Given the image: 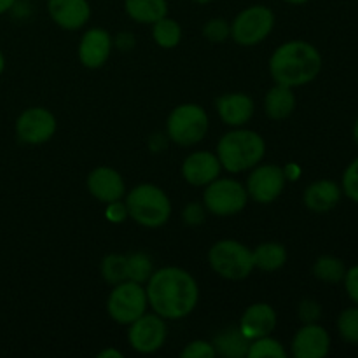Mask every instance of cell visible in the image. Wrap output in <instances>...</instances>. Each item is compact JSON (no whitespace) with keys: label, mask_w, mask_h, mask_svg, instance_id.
I'll return each instance as SVG.
<instances>
[{"label":"cell","mask_w":358,"mask_h":358,"mask_svg":"<svg viewBox=\"0 0 358 358\" xmlns=\"http://www.w3.org/2000/svg\"><path fill=\"white\" fill-rule=\"evenodd\" d=\"M182 358H215L217 352L212 343H206L203 339H196L185 345V348L180 352Z\"/></svg>","instance_id":"cell-32"},{"label":"cell","mask_w":358,"mask_h":358,"mask_svg":"<svg viewBox=\"0 0 358 358\" xmlns=\"http://www.w3.org/2000/svg\"><path fill=\"white\" fill-rule=\"evenodd\" d=\"M147 292L142 283L126 282L117 283L110 290L107 299V311L108 317L121 325H129L147 313Z\"/></svg>","instance_id":"cell-8"},{"label":"cell","mask_w":358,"mask_h":358,"mask_svg":"<svg viewBox=\"0 0 358 358\" xmlns=\"http://www.w3.org/2000/svg\"><path fill=\"white\" fill-rule=\"evenodd\" d=\"M220 164L217 154L208 152V150H196L189 154L182 163V177L192 187H206L210 182L220 177Z\"/></svg>","instance_id":"cell-13"},{"label":"cell","mask_w":358,"mask_h":358,"mask_svg":"<svg viewBox=\"0 0 358 358\" xmlns=\"http://www.w3.org/2000/svg\"><path fill=\"white\" fill-rule=\"evenodd\" d=\"M87 191L100 203H112L122 199L126 194V185L121 173L114 168L98 166L87 175Z\"/></svg>","instance_id":"cell-16"},{"label":"cell","mask_w":358,"mask_h":358,"mask_svg":"<svg viewBox=\"0 0 358 358\" xmlns=\"http://www.w3.org/2000/svg\"><path fill=\"white\" fill-rule=\"evenodd\" d=\"M126 268H128V280L136 283H147V280L152 275V259L143 252H135L131 255H126Z\"/></svg>","instance_id":"cell-27"},{"label":"cell","mask_w":358,"mask_h":358,"mask_svg":"<svg viewBox=\"0 0 358 358\" xmlns=\"http://www.w3.org/2000/svg\"><path fill=\"white\" fill-rule=\"evenodd\" d=\"M248 203V192L245 185L234 178H215L203 192V205L206 212L217 217H233L245 210Z\"/></svg>","instance_id":"cell-7"},{"label":"cell","mask_w":358,"mask_h":358,"mask_svg":"<svg viewBox=\"0 0 358 358\" xmlns=\"http://www.w3.org/2000/svg\"><path fill=\"white\" fill-rule=\"evenodd\" d=\"M98 358H122V353L114 348H105L98 353Z\"/></svg>","instance_id":"cell-38"},{"label":"cell","mask_w":358,"mask_h":358,"mask_svg":"<svg viewBox=\"0 0 358 358\" xmlns=\"http://www.w3.org/2000/svg\"><path fill=\"white\" fill-rule=\"evenodd\" d=\"M313 275L322 282L338 283L345 278L346 268L341 259L332 257V255H322L313 264Z\"/></svg>","instance_id":"cell-26"},{"label":"cell","mask_w":358,"mask_h":358,"mask_svg":"<svg viewBox=\"0 0 358 358\" xmlns=\"http://www.w3.org/2000/svg\"><path fill=\"white\" fill-rule=\"evenodd\" d=\"M210 128L208 114L196 103H182L171 110L166 121V135L180 147H192L201 142Z\"/></svg>","instance_id":"cell-6"},{"label":"cell","mask_w":358,"mask_h":358,"mask_svg":"<svg viewBox=\"0 0 358 358\" xmlns=\"http://www.w3.org/2000/svg\"><path fill=\"white\" fill-rule=\"evenodd\" d=\"M210 268L224 280L241 282L255 269L252 250L236 240H220L208 250Z\"/></svg>","instance_id":"cell-5"},{"label":"cell","mask_w":358,"mask_h":358,"mask_svg":"<svg viewBox=\"0 0 358 358\" xmlns=\"http://www.w3.org/2000/svg\"><path fill=\"white\" fill-rule=\"evenodd\" d=\"M126 210L129 219L143 227L164 226L171 217V203L166 192L154 184H140L126 196Z\"/></svg>","instance_id":"cell-4"},{"label":"cell","mask_w":358,"mask_h":358,"mask_svg":"<svg viewBox=\"0 0 358 358\" xmlns=\"http://www.w3.org/2000/svg\"><path fill=\"white\" fill-rule=\"evenodd\" d=\"M147 303L164 320L189 317L198 306L199 289L194 276L177 266L152 271L145 285Z\"/></svg>","instance_id":"cell-1"},{"label":"cell","mask_w":358,"mask_h":358,"mask_svg":"<svg viewBox=\"0 0 358 358\" xmlns=\"http://www.w3.org/2000/svg\"><path fill=\"white\" fill-rule=\"evenodd\" d=\"M16 3V0H0V14L7 13Z\"/></svg>","instance_id":"cell-40"},{"label":"cell","mask_w":358,"mask_h":358,"mask_svg":"<svg viewBox=\"0 0 358 358\" xmlns=\"http://www.w3.org/2000/svg\"><path fill=\"white\" fill-rule=\"evenodd\" d=\"M345 287H346V292H348L350 299L358 306V266H353L346 271L345 275Z\"/></svg>","instance_id":"cell-37"},{"label":"cell","mask_w":358,"mask_h":358,"mask_svg":"<svg viewBox=\"0 0 358 358\" xmlns=\"http://www.w3.org/2000/svg\"><path fill=\"white\" fill-rule=\"evenodd\" d=\"M126 14L133 21L142 24H152L168 14L166 0H124Z\"/></svg>","instance_id":"cell-23"},{"label":"cell","mask_w":358,"mask_h":358,"mask_svg":"<svg viewBox=\"0 0 358 358\" xmlns=\"http://www.w3.org/2000/svg\"><path fill=\"white\" fill-rule=\"evenodd\" d=\"M331 350V336L317 324H304L292 339V355L296 358H324Z\"/></svg>","instance_id":"cell-14"},{"label":"cell","mask_w":358,"mask_h":358,"mask_svg":"<svg viewBox=\"0 0 358 358\" xmlns=\"http://www.w3.org/2000/svg\"><path fill=\"white\" fill-rule=\"evenodd\" d=\"M254 266L264 273H275L282 269L287 262V248L276 241H266L252 250Z\"/></svg>","instance_id":"cell-24"},{"label":"cell","mask_w":358,"mask_h":358,"mask_svg":"<svg viewBox=\"0 0 358 358\" xmlns=\"http://www.w3.org/2000/svg\"><path fill=\"white\" fill-rule=\"evenodd\" d=\"M285 2L292 3V6H303V3H306L308 0H285Z\"/></svg>","instance_id":"cell-42"},{"label":"cell","mask_w":358,"mask_h":358,"mask_svg":"<svg viewBox=\"0 0 358 358\" xmlns=\"http://www.w3.org/2000/svg\"><path fill=\"white\" fill-rule=\"evenodd\" d=\"M152 37L156 44L163 49H173L180 44L182 38V28L171 17L164 16L152 23Z\"/></svg>","instance_id":"cell-25"},{"label":"cell","mask_w":358,"mask_h":358,"mask_svg":"<svg viewBox=\"0 0 358 358\" xmlns=\"http://www.w3.org/2000/svg\"><path fill=\"white\" fill-rule=\"evenodd\" d=\"M264 110L269 119L273 121H285L296 110V94L292 87L275 84L271 90L266 93Z\"/></svg>","instance_id":"cell-21"},{"label":"cell","mask_w":358,"mask_h":358,"mask_svg":"<svg viewBox=\"0 0 358 358\" xmlns=\"http://www.w3.org/2000/svg\"><path fill=\"white\" fill-rule=\"evenodd\" d=\"M343 192L352 201L358 203V157L348 164L343 175Z\"/></svg>","instance_id":"cell-33"},{"label":"cell","mask_w":358,"mask_h":358,"mask_svg":"<svg viewBox=\"0 0 358 358\" xmlns=\"http://www.w3.org/2000/svg\"><path fill=\"white\" fill-rule=\"evenodd\" d=\"M248 358H285L287 352L278 339L271 336L254 339L250 343V348L247 353Z\"/></svg>","instance_id":"cell-29"},{"label":"cell","mask_w":358,"mask_h":358,"mask_svg":"<svg viewBox=\"0 0 358 358\" xmlns=\"http://www.w3.org/2000/svg\"><path fill=\"white\" fill-rule=\"evenodd\" d=\"M182 219L187 226H201L206 219V208L201 203H189L182 212Z\"/></svg>","instance_id":"cell-35"},{"label":"cell","mask_w":358,"mask_h":358,"mask_svg":"<svg viewBox=\"0 0 358 358\" xmlns=\"http://www.w3.org/2000/svg\"><path fill=\"white\" fill-rule=\"evenodd\" d=\"M3 69H6V58H3L2 51H0V73L3 72Z\"/></svg>","instance_id":"cell-41"},{"label":"cell","mask_w":358,"mask_h":358,"mask_svg":"<svg viewBox=\"0 0 358 358\" xmlns=\"http://www.w3.org/2000/svg\"><path fill=\"white\" fill-rule=\"evenodd\" d=\"M283 171H285V177L292 178V180H296V178L299 177V168H297L296 164H290V166L283 168Z\"/></svg>","instance_id":"cell-39"},{"label":"cell","mask_w":358,"mask_h":358,"mask_svg":"<svg viewBox=\"0 0 358 358\" xmlns=\"http://www.w3.org/2000/svg\"><path fill=\"white\" fill-rule=\"evenodd\" d=\"M338 331L346 343L358 345V308H348L339 315Z\"/></svg>","instance_id":"cell-30"},{"label":"cell","mask_w":358,"mask_h":358,"mask_svg":"<svg viewBox=\"0 0 358 358\" xmlns=\"http://www.w3.org/2000/svg\"><path fill=\"white\" fill-rule=\"evenodd\" d=\"M266 156V142L252 129H233L217 143V157L229 173H243L257 166Z\"/></svg>","instance_id":"cell-3"},{"label":"cell","mask_w":358,"mask_h":358,"mask_svg":"<svg viewBox=\"0 0 358 358\" xmlns=\"http://www.w3.org/2000/svg\"><path fill=\"white\" fill-rule=\"evenodd\" d=\"M285 171L278 164H261L252 168V173L247 178L248 198L261 205H269L282 196L285 189Z\"/></svg>","instance_id":"cell-11"},{"label":"cell","mask_w":358,"mask_h":358,"mask_svg":"<svg viewBox=\"0 0 358 358\" xmlns=\"http://www.w3.org/2000/svg\"><path fill=\"white\" fill-rule=\"evenodd\" d=\"M275 28V14L266 6H252L241 10L231 23V38L236 44L257 45L269 37Z\"/></svg>","instance_id":"cell-9"},{"label":"cell","mask_w":358,"mask_h":358,"mask_svg":"<svg viewBox=\"0 0 358 358\" xmlns=\"http://www.w3.org/2000/svg\"><path fill=\"white\" fill-rule=\"evenodd\" d=\"M278 324V317L271 304L255 303L243 311L240 318V331L247 336L250 341L264 336H271Z\"/></svg>","instance_id":"cell-17"},{"label":"cell","mask_w":358,"mask_h":358,"mask_svg":"<svg viewBox=\"0 0 358 358\" xmlns=\"http://www.w3.org/2000/svg\"><path fill=\"white\" fill-rule=\"evenodd\" d=\"M51 20L63 30H79L90 21L91 7L87 0H48Z\"/></svg>","instance_id":"cell-18"},{"label":"cell","mask_w":358,"mask_h":358,"mask_svg":"<svg viewBox=\"0 0 358 358\" xmlns=\"http://www.w3.org/2000/svg\"><path fill=\"white\" fill-rule=\"evenodd\" d=\"M56 133V117L44 107H30L16 121V135L27 145L49 142Z\"/></svg>","instance_id":"cell-12"},{"label":"cell","mask_w":358,"mask_h":358,"mask_svg":"<svg viewBox=\"0 0 358 358\" xmlns=\"http://www.w3.org/2000/svg\"><path fill=\"white\" fill-rule=\"evenodd\" d=\"M322 70V55L304 41H290L280 45L269 58V73L275 84L299 87L310 84Z\"/></svg>","instance_id":"cell-2"},{"label":"cell","mask_w":358,"mask_h":358,"mask_svg":"<svg viewBox=\"0 0 358 358\" xmlns=\"http://www.w3.org/2000/svg\"><path fill=\"white\" fill-rule=\"evenodd\" d=\"M112 42L110 34L103 28H91L83 35L79 42V59L86 69H100L110 58Z\"/></svg>","instance_id":"cell-15"},{"label":"cell","mask_w":358,"mask_h":358,"mask_svg":"<svg viewBox=\"0 0 358 358\" xmlns=\"http://www.w3.org/2000/svg\"><path fill=\"white\" fill-rule=\"evenodd\" d=\"M166 338V320L156 313H143L133 324H129L128 341L136 353L142 355L156 353L157 350L163 348Z\"/></svg>","instance_id":"cell-10"},{"label":"cell","mask_w":358,"mask_h":358,"mask_svg":"<svg viewBox=\"0 0 358 358\" xmlns=\"http://www.w3.org/2000/svg\"><path fill=\"white\" fill-rule=\"evenodd\" d=\"M203 35H205L206 41L220 44V42L227 41V38L231 37V23H227L222 17H213V20L206 21L205 23V27H203Z\"/></svg>","instance_id":"cell-31"},{"label":"cell","mask_w":358,"mask_h":358,"mask_svg":"<svg viewBox=\"0 0 358 358\" xmlns=\"http://www.w3.org/2000/svg\"><path fill=\"white\" fill-rule=\"evenodd\" d=\"M101 276L110 285L126 282L128 280V268H126V255L110 254L101 261Z\"/></svg>","instance_id":"cell-28"},{"label":"cell","mask_w":358,"mask_h":358,"mask_svg":"<svg viewBox=\"0 0 358 358\" xmlns=\"http://www.w3.org/2000/svg\"><path fill=\"white\" fill-rule=\"evenodd\" d=\"M297 313L304 324H317L318 318L322 317V306L313 299H303L297 308Z\"/></svg>","instance_id":"cell-34"},{"label":"cell","mask_w":358,"mask_h":358,"mask_svg":"<svg viewBox=\"0 0 358 358\" xmlns=\"http://www.w3.org/2000/svg\"><path fill=\"white\" fill-rule=\"evenodd\" d=\"M219 117L233 128H241L252 119L255 112V103L245 93H227L217 98L215 101Z\"/></svg>","instance_id":"cell-19"},{"label":"cell","mask_w":358,"mask_h":358,"mask_svg":"<svg viewBox=\"0 0 358 358\" xmlns=\"http://www.w3.org/2000/svg\"><path fill=\"white\" fill-rule=\"evenodd\" d=\"M105 217H107V219L110 220V222L121 224V222H124L126 217H128V210H126V205L121 201V199H119V201L107 203Z\"/></svg>","instance_id":"cell-36"},{"label":"cell","mask_w":358,"mask_h":358,"mask_svg":"<svg viewBox=\"0 0 358 358\" xmlns=\"http://www.w3.org/2000/svg\"><path fill=\"white\" fill-rule=\"evenodd\" d=\"M353 138H355V142L358 145V119L355 121V126H353Z\"/></svg>","instance_id":"cell-43"},{"label":"cell","mask_w":358,"mask_h":358,"mask_svg":"<svg viewBox=\"0 0 358 358\" xmlns=\"http://www.w3.org/2000/svg\"><path fill=\"white\" fill-rule=\"evenodd\" d=\"M341 199V189L332 180H317L304 191V205L317 213L329 212Z\"/></svg>","instance_id":"cell-20"},{"label":"cell","mask_w":358,"mask_h":358,"mask_svg":"<svg viewBox=\"0 0 358 358\" xmlns=\"http://www.w3.org/2000/svg\"><path fill=\"white\" fill-rule=\"evenodd\" d=\"M250 339L240 331V327H229L215 336L213 339V348L217 355L226 358H243L247 357L248 348H250Z\"/></svg>","instance_id":"cell-22"},{"label":"cell","mask_w":358,"mask_h":358,"mask_svg":"<svg viewBox=\"0 0 358 358\" xmlns=\"http://www.w3.org/2000/svg\"><path fill=\"white\" fill-rule=\"evenodd\" d=\"M194 2L196 3H210V2H212V0H194Z\"/></svg>","instance_id":"cell-44"}]
</instances>
